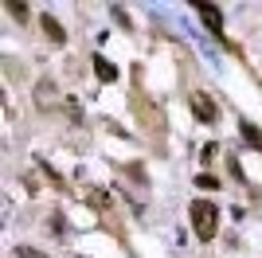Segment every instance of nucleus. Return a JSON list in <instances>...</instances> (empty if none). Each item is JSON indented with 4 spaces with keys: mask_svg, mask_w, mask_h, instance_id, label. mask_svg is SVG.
I'll use <instances>...</instances> for the list:
<instances>
[{
    "mask_svg": "<svg viewBox=\"0 0 262 258\" xmlns=\"http://www.w3.org/2000/svg\"><path fill=\"white\" fill-rule=\"evenodd\" d=\"M94 75H98L102 82H114V78H118V67L110 63V59H102V55H94Z\"/></svg>",
    "mask_w": 262,
    "mask_h": 258,
    "instance_id": "423d86ee",
    "label": "nucleus"
},
{
    "mask_svg": "<svg viewBox=\"0 0 262 258\" xmlns=\"http://www.w3.org/2000/svg\"><path fill=\"white\" fill-rule=\"evenodd\" d=\"M239 133H243V141H247V145H251V149H258V153H262V129L254 125V121L239 118Z\"/></svg>",
    "mask_w": 262,
    "mask_h": 258,
    "instance_id": "20e7f679",
    "label": "nucleus"
},
{
    "mask_svg": "<svg viewBox=\"0 0 262 258\" xmlns=\"http://www.w3.org/2000/svg\"><path fill=\"white\" fill-rule=\"evenodd\" d=\"M192 114H196V121H204V125H211V121L219 118L215 102H211L208 94H192Z\"/></svg>",
    "mask_w": 262,
    "mask_h": 258,
    "instance_id": "f03ea898",
    "label": "nucleus"
},
{
    "mask_svg": "<svg viewBox=\"0 0 262 258\" xmlns=\"http://www.w3.org/2000/svg\"><path fill=\"white\" fill-rule=\"evenodd\" d=\"M16 258H47V254H39L35 247H16Z\"/></svg>",
    "mask_w": 262,
    "mask_h": 258,
    "instance_id": "9d476101",
    "label": "nucleus"
},
{
    "mask_svg": "<svg viewBox=\"0 0 262 258\" xmlns=\"http://www.w3.org/2000/svg\"><path fill=\"white\" fill-rule=\"evenodd\" d=\"M86 204L94 207V211H110V207H114V200H110L102 188H90V192H86Z\"/></svg>",
    "mask_w": 262,
    "mask_h": 258,
    "instance_id": "0eeeda50",
    "label": "nucleus"
},
{
    "mask_svg": "<svg viewBox=\"0 0 262 258\" xmlns=\"http://www.w3.org/2000/svg\"><path fill=\"white\" fill-rule=\"evenodd\" d=\"M215 153H219V145H204V149H200V161L208 164V161H211V157H215Z\"/></svg>",
    "mask_w": 262,
    "mask_h": 258,
    "instance_id": "9b49d317",
    "label": "nucleus"
},
{
    "mask_svg": "<svg viewBox=\"0 0 262 258\" xmlns=\"http://www.w3.org/2000/svg\"><path fill=\"white\" fill-rule=\"evenodd\" d=\"M8 12L24 20V16H28V4H24V0H8Z\"/></svg>",
    "mask_w": 262,
    "mask_h": 258,
    "instance_id": "1a4fd4ad",
    "label": "nucleus"
},
{
    "mask_svg": "<svg viewBox=\"0 0 262 258\" xmlns=\"http://www.w3.org/2000/svg\"><path fill=\"white\" fill-rule=\"evenodd\" d=\"M196 188H208V192H215V188H223V184H219L211 172H200V176H196Z\"/></svg>",
    "mask_w": 262,
    "mask_h": 258,
    "instance_id": "6e6552de",
    "label": "nucleus"
},
{
    "mask_svg": "<svg viewBox=\"0 0 262 258\" xmlns=\"http://www.w3.org/2000/svg\"><path fill=\"white\" fill-rule=\"evenodd\" d=\"M188 215H192V231H196L204 243H208V239H215V231H219V207H215V204L196 200V204L188 207Z\"/></svg>",
    "mask_w": 262,
    "mask_h": 258,
    "instance_id": "f257e3e1",
    "label": "nucleus"
},
{
    "mask_svg": "<svg viewBox=\"0 0 262 258\" xmlns=\"http://www.w3.org/2000/svg\"><path fill=\"white\" fill-rule=\"evenodd\" d=\"M43 35L51 43H67V32H63V24L55 20V16H43Z\"/></svg>",
    "mask_w": 262,
    "mask_h": 258,
    "instance_id": "39448f33",
    "label": "nucleus"
},
{
    "mask_svg": "<svg viewBox=\"0 0 262 258\" xmlns=\"http://www.w3.org/2000/svg\"><path fill=\"white\" fill-rule=\"evenodd\" d=\"M196 12L204 16V24H208V28H211L215 35H223V12H219L215 4H204V0H200V4H196Z\"/></svg>",
    "mask_w": 262,
    "mask_h": 258,
    "instance_id": "7ed1b4c3",
    "label": "nucleus"
}]
</instances>
